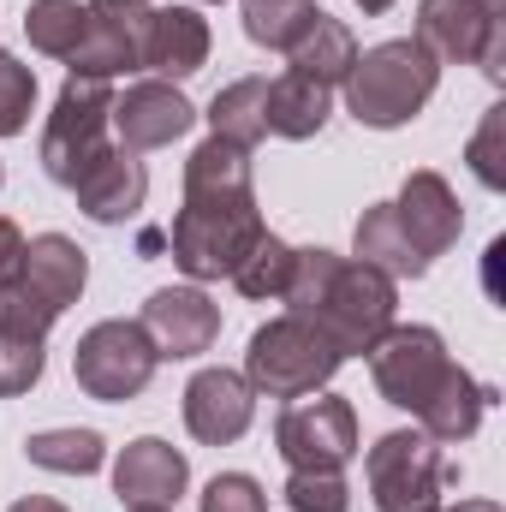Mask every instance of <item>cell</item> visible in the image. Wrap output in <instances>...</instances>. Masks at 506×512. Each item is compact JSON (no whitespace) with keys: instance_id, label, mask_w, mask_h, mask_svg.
Wrapping results in <instances>:
<instances>
[{"instance_id":"cell-11","label":"cell","mask_w":506,"mask_h":512,"mask_svg":"<svg viewBox=\"0 0 506 512\" xmlns=\"http://www.w3.org/2000/svg\"><path fill=\"white\" fill-rule=\"evenodd\" d=\"M143 334L155 346V358H203L221 340V304L203 286H161L143 298Z\"/></svg>"},{"instance_id":"cell-6","label":"cell","mask_w":506,"mask_h":512,"mask_svg":"<svg viewBox=\"0 0 506 512\" xmlns=\"http://www.w3.org/2000/svg\"><path fill=\"white\" fill-rule=\"evenodd\" d=\"M155 370H161V358H155L143 322H131V316H108V322H96V328L78 334L72 376H78V387L90 399H102V405L137 399L143 387L155 382Z\"/></svg>"},{"instance_id":"cell-38","label":"cell","mask_w":506,"mask_h":512,"mask_svg":"<svg viewBox=\"0 0 506 512\" xmlns=\"http://www.w3.org/2000/svg\"><path fill=\"white\" fill-rule=\"evenodd\" d=\"M477 6H483V12H495V18L506 12V0H477Z\"/></svg>"},{"instance_id":"cell-32","label":"cell","mask_w":506,"mask_h":512,"mask_svg":"<svg viewBox=\"0 0 506 512\" xmlns=\"http://www.w3.org/2000/svg\"><path fill=\"white\" fill-rule=\"evenodd\" d=\"M286 507L292 512H352L346 471H292L286 477Z\"/></svg>"},{"instance_id":"cell-18","label":"cell","mask_w":506,"mask_h":512,"mask_svg":"<svg viewBox=\"0 0 506 512\" xmlns=\"http://www.w3.org/2000/svg\"><path fill=\"white\" fill-rule=\"evenodd\" d=\"M185 483H191V459L173 441H161V435H137V441L120 447V459H114V495L126 507H137V501L173 507L185 495Z\"/></svg>"},{"instance_id":"cell-27","label":"cell","mask_w":506,"mask_h":512,"mask_svg":"<svg viewBox=\"0 0 506 512\" xmlns=\"http://www.w3.org/2000/svg\"><path fill=\"white\" fill-rule=\"evenodd\" d=\"M316 12H322L316 0H239L245 36H251L256 48H268V54H286V48L310 30Z\"/></svg>"},{"instance_id":"cell-8","label":"cell","mask_w":506,"mask_h":512,"mask_svg":"<svg viewBox=\"0 0 506 512\" xmlns=\"http://www.w3.org/2000/svg\"><path fill=\"white\" fill-rule=\"evenodd\" d=\"M435 66H477L489 84H506V12H483L477 0H417L411 30Z\"/></svg>"},{"instance_id":"cell-3","label":"cell","mask_w":506,"mask_h":512,"mask_svg":"<svg viewBox=\"0 0 506 512\" xmlns=\"http://www.w3.org/2000/svg\"><path fill=\"white\" fill-rule=\"evenodd\" d=\"M268 233L262 209L251 197H185L173 227H167V245L173 262L191 274V286L203 280H233V268L251 256V245Z\"/></svg>"},{"instance_id":"cell-34","label":"cell","mask_w":506,"mask_h":512,"mask_svg":"<svg viewBox=\"0 0 506 512\" xmlns=\"http://www.w3.org/2000/svg\"><path fill=\"white\" fill-rule=\"evenodd\" d=\"M24 233H18V221H6L0 215V286H12V274H18V262H24Z\"/></svg>"},{"instance_id":"cell-41","label":"cell","mask_w":506,"mask_h":512,"mask_svg":"<svg viewBox=\"0 0 506 512\" xmlns=\"http://www.w3.org/2000/svg\"><path fill=\"white\" fill-rule=\"evenodd\" d=\"M0 185H6V167H0Z\"/></svg>"},{"instance_id":"cell-14","label":"cell","mask_w":506,"mask_h":512,"mask_svg":"<svg viewBox=\"0 0 506 512\" xmlns=\"http://www.w3.org/2000/svg\"><path fill=\"white\" fill-rule=\"evenodd\" d=\"M251 417H256V387L245 382V370L215 364V370H197L185 382V429H191V441L233 447L251 429Z\"/></svg>"},{"instance_id":"cell-20","label":"cell","mask_w":506,"mask_h":512,"mask_svg":"<svg viewBox=\"0 0 506 512\" xmlns=\"http://www.w3.org/2000/svg\"><path fill=\"white\" fill-rule=\"evenodd\" d=\"M328 114H334V90H328V84H316V78H304V72H292V66H286L280 78H268V102H262L268 137L310 143V137H322Z\"/></svg>"},{"instance_id":"cell-26","label":"cell","mask_w":506,"mask_h":512,"mask_svg":"<svg viewBox=\"0 0 506 512\" xmlns=\"http://www.w3.org/2000/svg\"><path fill=\"white\" fill-rule=\"evenodd\" d=\"M262 102H268V78H233L227 90H215V102H209V137H227V143H239V149H256L268 126H262Z\"/></svg>"},{"instance_id":"cell-29","label":"cell","mask_w":506,"mask_h":512,"mask_svg":"<svg viewBox=\"0 0 506 512\" xmlns=\"http://www.w3.org/2000/svg\"><path fill=\"white\" fill-rule=\"evenodd\" d=\"M24 36H30L36 54L72 60V48H78V36H84V0H30Z\"/></svg>"},{"instance_id":"cell-13","label":"cell","mask_w":506,"mask_h":512,"mask_svg":"<svg viewBox=\"0 0 506 512\" xmlns=\"http://www.w3.org/2000/svg\"><path fill=\"white\" fill-rule=\"evenodd\" d=\"M197 126V108L179 84L167 78H137L126 84V96H114V143L143 155V149H167Z\"/></svg>"},{"instance_id":"cell-22","label":"cell","mask_w":506,"mask_h":512,"mask_svg":"<svg viewBox=\"0 0 506 512\" xmlns=\"http://www.w3.org/2000/svg\"><path fill=\"white\" fill-rule=\"evenodd\" d=\"M352 256L370 262V268H381L387 280H423V274H429V256L405 239L393 203H370V209L358 215V227H352Z\"/></svg>"},{"instance_id":"cell-42","label":"cell","mask_w":506,"mask_h":512,"mask_svg":"<svg viewBox=\"0 0 506 512\" xmlns=\"http://www.w3.org/2000/svg\"><path fill=\"white\" fill-rule=\"evenodd\" d=\"M137 6H149V0H137Z\"/></svg>"},{"instance_id":"cell-39","label":"cell","mask_w":506,"mask_h":512,"mask_svg":"<svg viewBox=\"0 0 506 512\" xmlns=\"http://www.w3.org/2000/svg\"><path fill=\"white\" fill-rule=\"evenodd\" d=\"M126 512H173V507H155V501H137V507H126Z\"/></svg>"},{"instance_id":"cell-16","label":"cell","mask_w":506,"mask_h":512,"mask_svg":"<svg viewBox=\"0 0 506 512\" xmlns=\"http://www.w3.org/2000/svg\"><path fill=\"white\" fill-rule=\"evenodd\" d=\"M393 215H399L405 239L429 256V262L447 256L453 245H459V233H465V209H459L453 185H447L435 167L405 173V185H399V197H393Z\"/></svg>"},{"instance_id":"cell-28","label":"cell","mask_w":506,"mask_h":512,"mask_svg":"<svg viewBox=\"0 0 506 512\" xmlns=\"http://www.w3.org/2000/svg\"><path fill=\"white\" fill-rule=\"evenodd\" d=\"M292 262H298V251H292L286 239L262 233L251 245V256L233 268V286H239L251 304H280V298H286V280H292Z\"/></svg>"},{"instance_id":"cell-17","label":"cell","mask_w":506,"mask_h":512,"mask_svg":"<svg viewBox=\"0 0 506 512\" xmlns=\"http://www.w3.org/2000/svg\"><path fill=\"white\" fill-rule=\"evenodd\" d=\"M12 286H24L42 310L66 316L84 298V286H90V256L78 251V239H66V233H36L24 245V262H18Z\"/></svg>"},{"instance_id":"cell-7","label":"cell","mask_w":506,"mask_h":512,"mask_svg":"<svg viewBox=\"0 0 506 512\" xmlns=\"http://www.w3.org/2000/svg\"><path fill=\"white\" fill-rule=\"evenodd\" d=\"M364 483H370L376 512H429L441 507L447 459L423 429H387L364 453Z\"/></svg>"},{"instance_id":"cell-24","label":"cell","mask_w":506,"mask_h":512,"mask_svg":"<svg viewBox=\"0 0 506 512\" xmlns=\"http://www.w3.org/2000/svg\"><path fill=\"white\" fill-rule=\"evenodd\" d=\"M251 149L227 143V137H203L185 161V197H251Z\"/></svg>"},{"instance_id":"cell-36","label":"cell","mask_w":506,"mask_h":512,"mask_svg":"<svg viewBox=\"0 0 506 512\" xmlns=\"http://www.w3.org/2000/svg\"><path fill=\"white\" fill-rule=\"evenodd\" d=\"M429 512H501V501H459V507H429Z\"/></svg>"},{"instance_id":"cell-30","label":"cell","mask_w":506,"mask_h":512,"mask_svg":"<svg viewBox=\"0 0 506 512\" xmlns=\"http://www.w3.org/2000/svg\"><path fill=\"white\" fill-rule=\"evenodd\" d=\"M36 114V72L0 48V137H18Z\"/></svg>"},{"instance_id":"cell-33","label":"cell","mask_w":506,"mask_h":512,"mask_svg":"<svg viewBox=\"0 0 506 512\" xmlns=\"http://www.w3.org/2000/svg\"><path fill=\"white\" fill-rule=\"evenodd\" d=\"M197 507L203 512H268V495H262V483L251 471H221V477H209Z\"/></svg>"},{"instance_id":"cell-5","label":"cell","mask_w":506,"mask_h":512,"mask_svg":"<svg viewBox=\"0 0 506 512\" xmlns=\"http://www.w3.org/2000/svg\"><path fill=\"white\" fill-rule=\"evenodd\" d=\"M108 149H114V90L102 78H66L42 126V149H36L42 173L72 191Z\"/></svg>"},{"instance_id":"cell-23","label":"cell","mask_w":506,"mask_h":512,"mask_svg":"<svg viewBox=\"0 0 506 512\" xmlns=\"http://www.w3.org/2000/svg\"><path fill=\"white\" fill-rule=\"evenodd\" d=\"M352 60H358V36H352L340 18H328V12H316V18H310V30L286 48V66H292V72H304V78H316V84H328V90H340V84H346Z\"/></svg>"},{"instance_id":"cell-1","label":"cell","mask_w":506,"mask_h":512,"mask_svg":"<svg viewBox=\"0 0 506 512\" xmlns=\"http://www.w3.org/2000/svg\"><path fill=\"white\" fill-rule=\"evenodd\" d=\"M280 304L292 316L316 322L346 358H364L399 316V280H387L381 268L358 262V256H334L322 245H310L292 262V280H286Z\"/></svg>"},{"instance_id":"cell-10","label":"cell","mask_w":506,"mask_h":512,"mask_svg":"<svg viewBox=\"0 0 506 512\" xmlns=\"http://www.w3.org/2000/svg\"><path fill=\"white\" fill-rule=\"evenodd\" d=\"M274 453L292 471H346L358 459V411L340 393H304L274 417Z\"/></svg>"},{"instance_id":"cell-25","label":"cell","mask_w":506,"mask_h":512,"mask_svg":"<svg viewBox=\"0 0 506 512\" xmlns=\"http://www.w3.org/2000/svg\"><path fill=\"white\" fill-rule=\"evenodd\" d=\"M24 459L36 471H54V477H96L108 459V441L96 429H36L24 441Z\"/></svg>"},{"instance_id":"cell-31","label":"cell","mask_w":506,"mask_h":512,"mask_svg":"<svg viewBox=\"0 0 506 512\" xmlns=\"http://www.w3.org/2000/svg\"><path fill=\"white\" fill-rule=\"evenodd\" d=\"M465 161H471V173H477L489 191H506V102H495V108L483 114L477 137L465 143Z\"/></svg>"},{"instance_id":"cell-12","label":"cell","mask_w":506,"mask_h":512,"mask_svg":"<svg viewBox=\"0 0 506 512\" xmlns=\"http://www.w3.org/2000/svg\"><path fill=\"white\" fill-rule=\"evenodd\" d=\"M143 18L149 6L137 0H90L84 6V36L72 48V78H120V72H137V54H143Z\"/></svg>"},{"instance_id":"cell-2","label":"cell","mask_w":506,"mask_h":512,"mask_svg":"<svg viewBox=\"0 0 506 512\" xmlns=\"http://www.w3.org/2000/svg\"><path fill=\"white\" fill-rule=\"evenodd\" d=\"M435 84H441L435 54H429L417 36H393V42H376V48H364V54L352 60V72H346L340 90H346V114H352L358 126L399 131L429 108Z\"/></svg>"},{"instance_id":"cell-4","label":"cell","mask_w":506,"mask_h":512,"mask_svg":"<svg viewBox=\"0 0 506 512\" xmlns=\"http://www.w3.org/2000/svg\"><path fill=\"white\" fill-rule=\"evenodd\" d=\"M346 352L304 316H274L262 322L245 346V382L268 399H304V393H322V387L340 376Z\"/></svg>"},{"instance_id":"cell-19","label":"cell","mask_w":506,"mask_h":512,"mask_svg":"<svg viewBox=\"0 0 506 512\" xmlns=\"http://www.w3.org/2000/svg\"><path fill=\"white\" fill-rule=\"evenodd\" d=\"M72 197H78V209L96 221V227H126L131 215L143 209V197H149V173H143V161L131 155V149H108L78 185H72Z\"/></svg>"},{"instance_id":"cell-9","label":"cell","mask_w":506,"mask_h":512,"mask_svg":"<svg viewBox=\"0 0 506 512\" xmlns=\"http://www.w3.org/2000/svg\"><path fill=\"white\" fill-rule=\"evenodd\" d=\"M364 358H370V382H376V393L387 399V405L411 411V417L435 399V387L453 376L447 340H441L429 322H393Z\"/></svg>"},{"instance_id":"cell-40","label":"cell","mask_w":506,"mask_h":512,"mask_svg":"<svg viewBox=\"0 0 506 512\" xmlns=\"http://www.w3.org/2000/svg\"><path fill=\"white\" fill-rule=\"evenodd\" d=\"M203 6H221V0H203Z\"/></svg>"},{"instance_id":"cell-15","label":"cell","mask_w":506,"mask_h":512,"mask_svg":"<svg viewBox=\"0 0 506 512\" xmlns=\"http://www.w3.org/2000/svg\"><path fill=\"white\" fill-rule=\"evenodd\" d=\"M209 18L197 6H149L143 18V54H137V72H155L167 84H185L209 66Z\"/></svg>"},{"instance_id":"cell-37","label":"cell","mask_w":506,"mask_h":512,"mask_svg":"<svg viewBox=\"0 0 506 512\" xmlns=\"http://www.w3.org/2000/svg\"><path fill=\"white\" fill-rule=\"evenodd\" d=\"M358 6H364V12H370V18H381V12H387V6H393V0H358Z\"/></svg>"},{"instance_id":"cell-21","label":"cell","mask_w":506,"mask_h":512,"mask_svg":"<svg viewBox=\"0 0 506 512\" xmlns=\"http://www.w3.org/2000/svg\"><path fill=\"white\" fill-rule=\"evenodd\" d=\"M495 399H501L495 387H483L471 370L453 364V376L435 387V399L417 411V429H423L435 447H459V441H471V435L483 429V411H489Z\"/></svg>"},{"instance_id":"cell-35","label":"cell","mask_w":506,"mask_h":512,"mask_svg":"<svg viewBox=\"0 0 506 512\" xmlns=\"http://www.w3.org/2000/svg\"><path fill=\"white\" fill-rule=\"evenodd\" d=\"M6 512H66L60 501H48V495H24V501H12Z\"/></svg>"}]
</instances>
